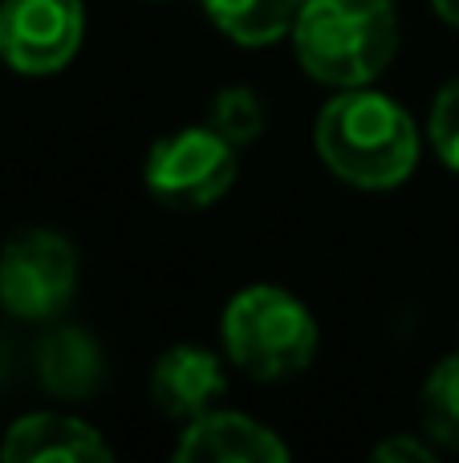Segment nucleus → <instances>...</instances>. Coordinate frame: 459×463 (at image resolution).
Instances as JSON below:
<instances>
[{
    "mask_svg": "<svg viewBox=\"0 0 459 463\" xmlns=\"http://www.w3.org/2000/svg\"><path fill=\"white\" fill-rule=\"evenodd\" d=\"M81 33V0H0V57L16 73H57L73 61Z\"/></svg>",
    "mask_w": 459,
    "mask_h": 463,
    "instance_id": "6",
    "label": "nucleus"
},
{
    "mask_svg": "<svg viewBox=\"0 0 459 463\" xmlns=\"http://www.w3.org/2000/svg\"><path fill=\"white\" fill-rule=\"evenodd\" d=\"M374 459H382V463H431L436 459V448H427L419 435H395V439H387L379 451H374Z\"/></svg>",
    "mask_w": 459,
    "mask_h": 463,
    "instance_id": "15",
    "label": "nucleus"
},
{
    "mask_svg": "<svg viewBox=\"0 0 459 463\" xmlns=\"http://www.w3.org/2000/svg\"><path fill=\"white\" fill-rule=\"evenodd\" d=\"M78 288V252L57 232H21L0 252V305L13 317L45 321L70 305Z\"/></svg>",
    "mask_w": 459,
    "mask_h": 463,
    "instance_id": "5",
    "label": "nucleus"
},
{
    "mask_svg": "<svg viewBox=\"0 0 459 463\" xmlns=\"http://www.w3.org/2000/svg\"><path fill=\"white\" fill-rule=\"evenodd\" d=\"M431 5H436V13L444 16L447 24H455L459 29V0H431Z\"/></svg>",
    "mask_w": 459,
    "mask_h": 463,
    "instance_id": "16",
    "label": "nucleus"
},
{
    "mask_svg": "<svg viewBox=\"0 0 459 463\" xmlns=\"http://www.w3.org/2000/svg\"><path fill=\"white\" fill-rule=\"evenodd\" d=\"M183 463H285L289 448L257 419L236 411H203L175 451Z\"/></svg>",
    "mask_w": 459,
    "mask_h": 463,
    "instance_id": "7",
    "label": "nucleus"
},
{
    "mask_svg": "<svg viewBox=\"0 0 459 463\" xmlns=\"http://www.w3.org/2000/svg\"><path fill=\"white\" fill-rule=\"evenodd\" d=\"M211 130H216L220 138H228L232 146H248L260 138V130H265V106H260V98L252 94L248 86H228L216 94V102H211Z\"/></svg>",
    "mask_w": 459,
    "mask_h": 463,
    "instance_id": "13",
    "label": "nucleus"
},
{
    "mask_svg": "<svg viewBox=\"0 0 459 463\" xmlns=\"http://www.w3.org/2000/svg\"><path fill=\"white\" fill-rule=\"evenodd\" d=\"M37 374L57 399H89L102 383V345L86 329H53L37 345Z\"/></svg>",
    "mask_w": 459,
    "mask_h": 463,
    "instance_id": "10",
    "label": "nucleus"
},
{
    "mask_svg": "<svg viewBox=\"0 0 459 463\" xmlns=\"http://www.w3.org/2000/svg\"><path fill=\"white\" fill-rule=\"evenodd\" d=\"M427 135H431V146H436L439 159H444L452 171H459V78L447 81V86L436 94Z\"/></svg>",
    "mask_w": 459,
    "mask_h": 463,
    "instance_id": "14",
    "label": "nucleus"
},
{
    "mask_svg": "<svg viewBox=\"0 0 459 463\" xmlns=\"http://www.w3.org/2000/svg\"><path fill=\"white\" fill-rule=\"evenodd\" d=\"M419 419L431 448L459 451V354L444 358L427 374L419 394Z\"/></svg>",
    "mask_w": 459,
    "mask_h": 463,
    "instance_id": "12",
    "label": "nucleus"
},
{
    "mask_svg": "<svg viewBox=\"0 0 459 463\" xmlns=\"http://www.w3.org/2000/svg\"><path fill=\"white\" fill-rule=\"evenodd\" d=\"M314 146L338 179L366 192H387L415 171L419 130L411 114L387 94L354 86L317 114Z\"/></svg>",
    "mask_w": 459,
    "mask_h": 463,
    "instance_id": "1",
    "label": "nucleus"
},
{
    "mask_svg": "<svg viewBox=\"0 0 459 463\" xmlns=\"http://www.w3.org/2000/svg\"><path fill=\"white\" fill-rule=\"evenodd\" d=\"M293 49L309 78L338 90L374 81L398 49L390 0H305L293 24Z\"/></svg>",
    "mask_w": 459,
    "mask_h": 463,
    "instance_id": "2",
    "label": "nucleus"
},
{
    "mask_svg": "<svg viewBox=\"0 0 459 463\" xmlns=\"http://www.w3.org/2000/svg\"><path fill=\"white\" fill-rule=\"evenodd\" d=\"M305 0H203L208 16L236 45H273L297 24Z\"/></svg>",
    "mask_w": 459,
    "mask_h": 463,
    "instance_id": "11",
    "label": "nucleus"
},
{
    "mask_svg": "<svg viewBox=\"0 0 459 463\" xmlns=\"http://www.w3.org/2000/svg\"><path fill=\"white\" fill-rule=\"evenodd\" d=\"M228 358L252 378H289L314 362L317 326L293 293L276 285H252L224 309Z\"/></svg>",
    "mask_w": 459,
    "mask_h": 463,
    "instance_id": "3",
    "label": "nucleus"
},
{
    "mask_svg": "<svg viewBox=\"0 0 459 463\" xmlns=\"http://www.w3.org/2000/svg\"><path fill=\"white\" fill-rule=\"evenodd\" d=\"M236 179V146L211 127L175 130L159 138L146 159V187L175 212H200L216 203Z\"/></svg>",
    "mask_w": 459,
    "mask_h": 463,
    "instance_id": "4",
    "label": "nucleus"
},
{
    "mask_svg": "<svg viewBox=\"0 0 459 463\" xmlns=\"http://www.w3.org/2000/svg\"><path fill=\"white\" fill-rule=\"evenodd\" d=\"M224 386V366L203 345H171L151 370V399L171 419H200Z\"/></svg>",
    "mask_w": 459,
    "mask_h": 463,
    "instance_id": "9",
    "label": "nucleus"
},
{
    "mask_svg": "<svg viewBox=\"0 0 459 463\" xmlns=\"http://www.w3.org/2000/svg\"><path fill=\"white\" fill-rule=\"evenodd\" d=\"M0 459L8 463H106L114 451L89 423L70 415H24L8 427L0 443Z\"/></svg>",
    "mask_w": 459,
    "mask_h": 463,
    "instance_id": "8",
    "label": "nucleus"
}]
</instances>
